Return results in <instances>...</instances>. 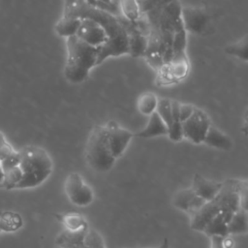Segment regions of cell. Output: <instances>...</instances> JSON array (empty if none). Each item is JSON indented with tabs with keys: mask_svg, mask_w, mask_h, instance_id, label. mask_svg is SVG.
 <instances>
[{
	"mask_svg": "<svg viewBox=\"0 0 248 248\" xmlns=\"http://www.w3.org/2000/svg\"><path fill=\"white\" fill-rule=\"evenodd\" d=\"M181 21L186 32L203 35L210 23V15L202 7H182Z\"/></svg>",
	"mask_w": 248,
	"mask_h": 248,
	"instance_id": "cell-8",
	"label": "cell"
},
{
	"mask_svg": "<svg viewBox=\"0 0 248 248\" xmlns=\"http://www.w3.org/2000/svg\"><path fill=\"white\" fill-rule=\"evenodd\" d=\"M172 0H139V5L141 15H144L150 11L162 8Z\"/></svg>",
	"mask_w": 248,
	"mask_h": 248,
	"instance_id": "cell-28",
	"label": "cell"
},
{
	"mask_svg": "<svg viewBox=\"0 0 248 248\" xmlns=\"http://www.w3.org/2000/svg\"><path fill=\"white\" fill-rule=\"evenodd\" d=\"M148 117L149 118L146 126L134 136H137L142 139H150V138H156L160 136H167L168 126L159 117V115L156 112H153Z\"/></svg>",
	"mask_w": 248,
	"mask_h": 248,
	"instance_id": "cell-15",
	"label": "cell"
},
{
	"mask_svg": "<svg viewBox=\"0 0 248 248\" xmlns=\"http://www.w3.org/2000/svg\"><path fill=\"white\" fill-rule=\"evenodd\" d=\"M155 112L166 123L167 126H170L171 124V122H172L170 99H168V98H160V99H158V103H157V107H156Z\"/></svg>",
	"mask_w": 248,
	"mask_h": 248,
	"instance_id": "cell-25",
	"label": "cell"
},
{
	"mask_svg": "<svg viewBox=\"0 0 248 248\" xmlns=\"http://www.w3.org/2000/svg\"><path fill=\"white\" fill-rule=\"evenodd\" d=\"M221 187L222 183L206 179L196 173L193 177L191 189L204 202H208L219 193Z\"/></svg>",
	"mask_w": 248,
	"mask_h": 248,
	"instance_id": "cell-11",
	"label": "cell"
},
{
	"mask_svg": "<svg viewBox=\"0 0 248 248\" xmlns=\"http://www.w3.org/2000/svg\"><path fill=\"white\" fill-rule=\"evenodd\" d=\"M3 178H4V172H3V170H2V169L0 167V187H1L2 182H3Z\"/></svg>",
	"mask_w": 248,
	"mask_h": 248,
	"instance_id": "cell-36",
	"label": "cell"
},
{
	"mask_svg": "<svg viewBox=\"0 0 248 248\" xmlns=\"http://www.w3.org/2000/svg\"><path fill=\"white\" fill-rule=\"evenodd\" d=\"M227 225H228V222L225 220L223 215L219 213L208 221V223L204 226L202 232H203L209 238L212 236H219V237L226 238L229 235Z\"/></svg>",
	"mask_w": 248,
	"mask_h": 248,
	"instance_id": "cell-18",
	"label": "cell"
},
{
	"mask_svg": "<svg viewBox=\"0 0 248 248\" xmlns=\"http://www.w3.org/2000/svg\"><path fill=\"white\" fill-rule=\"evenodd\" d=\"M210 248H226L224 244V238L219 236L210 237Z\"/></svg>",
	"mask_w": 248,
	"mask_h": 248,
	"instance_id": "cell-33",
	"label": "cell"
},
{
	"mask_svg": "<svg viewBox=\"0 0 248 248\" xmlns=\"http://www.w3.org/2000/svg\"><path fill=\"white\" fill-rule=\"evenodd\" d=\"M84 242L89 248H106L103 237L92 228H87L84 234Z\"/></svg>",
	"mask_w": 248,
	"mask_h": 248,
	"instance_id": "cell-27",
	"label": "cell"
},
{
	"mask_svg": "<svg viewBox=\"0 0 248 248\" xmlns=\"http://www.w3.org/2000/svg\"><path fill=\"white\" fill-rule=\"evenodd\" d=\"M202 142L210 147L221 150H230L233 145L232 139L212 124L209 126Z\"/></svg>",
	"mask_w": 248,
	"mask_h": 248,
	"instance_id": "cell-14",
	"label": "cell"
},
{
	"mask_svg": "<svg viewBox=\"0 0 248 248\" xmlns=\"http://www.w3.org/2000/svg\"><path fill=\"white\" fill-rule=\"evenodd\" d=\"M98 1H100L102 3H105V4H114L113 0H98Z\"/></svg>",
	"mask_w": 248,
	"mask_h": 248,
	"instance_id": "cell-37",
	"label": "cell"
},
{
	"mask_svg": "<svg viewBox=\"0 0 248 248\" xmlns=\"http://www.w3.org/2000/svg\"><path fill=\"white\" fill-rule=\"evenodd\" d=\"M153 248H170L169 240H168L167 238H165V239L161 242V244H160L159 246H157V247H153Z\"/></svg>",
	"mask_w": 248,
	"mask_h": 248,
	"instance_id": "cell-35",
	"label": "cell"
},
{
	"mask_svg": "<svg viewBox=\"0 0 248 248\" xmlns=\"http://www.w3.org/2000/svg\"><path fill=\"white\" fill-rule=\"evenodd\" d=\"M0 232H1V231H0Z\"/></svg>",
	"mask_w": 248,
	"mask_h": 248,
	"instance_id": "cell-38",
	"label": "cell"
},
{
	"mask_svg": "<svg viewBox=\"0 0 248 248\" xmlns=\"http://www.w3.org/2000/svg\"><path fill=\"white\" fill-rule=\"evenodd\" d=\"M23 225L21 216L11 210L0 211V231L6 232H13L19 230Z\"/></svg>",
	"mask_w": 248,
	"mask_h": 248,
	"instance_id": "cell-19",
	"label": "cell"
},
{
	"mask_svg": "<svg viewBox=\"0 0 248 248\" xmlns=\"http://www.w3.org/2000/svg\"><path fill=\"white\" fill-rule=\"evenodd\" d=\"M205 202L201 199L191 188L182 189L175 193L172 199L173 205L190 216L198 211Z\"/></svg>",
	"mask_w": 248,
	"mask_h": 248,
	"instance_id": "cell-10",
	"label": "cell"
},
{
	"mask_svg": "<svg viewBox=\"0 0 248 248\" xmlns=\"http://www.w3.org/2000/svg\"><path fill=\"white\" fill-rule=\"evenodd\" d=\"M80 22H81V19L78 17L62 16L54 24V31L58 36L64 37L67 39L77 35Z\"/></svg>",
	"mask_w": 248,
	"mask_h": 248,
	"instance_id": "cell-17",
	"label": "cell"
},
{
	"mask_svg": "<svg viewBox=\"0 0 248 248\" xmlns=\"http://www.w3.org/2000/svg\"><path fill=\"white\" fill-rule=\"evenodd\" d=\"M15 149L12 147V145L9 144V142L5 145L0 146V161H2L4 158H6L8 155L13 153Z\"/></svg>",
	"mask_w": 248,
	"mask_h": 248,
	"instance_id": "cell-34",
	"label": "cell"
},
{
	"mask_svg": "<svg viewBox=\"0 0 248 248\" xmlns=\"http://www.w3.org/2000/svg\"><path fill=\"white\" fill-rule=\"evenodd\" d=\"M228 234H240L247 232L248 215L247 209L239 207L231 217L227 225Z\"/></svg>",
	"mask_w": 248,
	"mask_h": 248,
	"instance_id": "cell-16",
	"label": "cell"
},
{
	"mask_svg": "<svg viewBox=\"0 0 248 248\" xmlns=\"http://www.w3.org/2000/svg\"><path fill=\"white\" fill-rule=\"evenodd\" d=\"M167 136L172 141H180L183 138V130H182V123L180 121H172L170 126H168V133Z\"/></svg>",
	"mask_w": 248,
	"mask_h": 248,
	"instance_id": "cell-29",
	"label": "cell"
},
{
	"mask_svg": "<svg viewBox=\"0 0 248 248\" xmlns=\"http://www.w3.org/2000/svg\"><path fill=\"white\" fill-rule=\"evenodd\" d=\"M167 65L174 82L184 79L190 71V61L186 52L173 54Z\"/></svg>",
	"mask_w": 248,
	"mask_h": 248,
	"instance_id": "cell-12",
	"label": "cell"
},
{
	"mask_svg": "<svg viewBox=\"0 0 248 248\" xmlns=\"http://www.w3.org/2000/svg\"><path fill=\"white\" fill-rule=\"evenodd\" d=\"M98 48L93 47L77 36L66 39V63L63 74L67 81L78 84L83 82L90 71L97 66Z\"/></svg>",
	"mask_w": 248,
	"mask_h": 248,
	"instance_id": "cell-2",
	"label": "cell"
},
{
	"mask_svg": "<svg viewBox=\"0 0 248 248\" xmlns=\"http://www.w3.org/2000/svg\"><path fill=\"white\" fill-rule=\"evenodd\" d=\"M61 222L67 231H80L88 228L86 220L78 213H67L62 216Z\"/></svg>",
	"mask_w": 248,
	"mask_h": 248,
	"instance_id": "cell-23",
	"label": "cell"
},
{
	"mask_svg": "<svg viewBox=\"0 0 248 248\" xmlns=\"http://www.w3.org/2000/svg\"><path fill=\"white\" fill-rule=\"evenodd\" d=\"M19 165V153L18 151H14L10 155H8L6 158H4L2 161H0V167L3 170V172L17 167Z\"/></svg>",
	"mask_w": 248,
	"mask_h": 248,
	"instance_id": "cell-30",
	"label": "cell"
},
{
	"mask_svg": "<svg viewBox=\"0 0 248 248\" xmlns=\"http://www.w3.org/2000/svg\"><path fill=\"white\" fill-rule=\"evenodd\" d=\"M224 51L228 55L233 56L239 60L246 62L247 55H248V37H247V35H244L242 38H240L239 40H237L234 43L227 45L224 47Z\"/></svg>",
	"mask_w": 248,
	"mask_h": 248,
	"instance_id": "cell-22",
	"label": "cell"
},
{
	"mask_svg": "<svg viewBox=\"0 0 248 248\" xmlns=\"http://www.w3.org/2000/svg\"><path fill=\"white\" fill-rule=\"evenodd\" d=\"M187 46V32L183 28V26L177 28L174 32L172 39V55L186 52Z\"/></svg>",
	"mask_w": 248,
	"mask_h": 248,
	"instance_id": "cell-26",
	"label": "cell"
},
{
	"mask_svg": "<svg viewBox=\"0 0 248 248\" xmlns=\"http://www.w3.org/2000/svg\"><path fill=\"white\" fill-rule=\"evenodd\" d=\"M87 228L80 231L63 230L55 238V243L60 248H89L84 242V234Z\"/></svg>",
	"mask_w": 248,
	"mask_h": 248,
	"instance_id": "cell-13",
	"label": "cell"
},
{
	"mask_svg": "<svg viewBox=\"0 0 248 248\" xmlns=\"http://www.w3.org/2000/svg\"><path fill=\"white\" fill-rule=\"evenodd\" d=\"M85 159L91 169L98 172L109 170L116 159L111 154L105 125H95L85 144Z\"/></svg>",
	"mask_w": 248,
	"mask_h": 248,
	"instance_id": "cell-4",
	"label": "cell"
},
{
	"mask_svg": "<svg viewBox=\"0 0 248 248\" xmlns=\"http://www.w3.org/2000/svg\"><path fill=\"white\" fill-rule=\"evenodd\" d=\"M158 99L153 92H143L139 96L137 101L138 110L145 116H150L156 110Z\"/></svg>",
	"mask_w": 248,
	"mask_h": 248,
	"instance_id": "cell-21",
	"label": "cell"
},
{
	"mask_svg": "<svg viewBox=\"0 0 248 248\" xmlns=\"http://www.w3.org/2000/svg\"><path fill=\"white\" fill-rule=\"evenodd\" d=\"M105 128L107 131L108 141L111 154L115 159H117L126 150L134 137V134L131 131L121 127L117 122L113 120L107 122Z\"/></svg>",
	"mask_w": 248,
	"mask_h": 248,
	"instance_id": "cell-9",
	"label": "cell"
},
{
	"mask_svg": "<svg viewBox=\"0 0 248 248\" xmlns=\"http://www.w3.org/2000/svg\"><path fill=\"white\" fill-rule=\"evenodd\" d=\"M122 17V16H121ZM128 39V54L132 57L144 56L147 47L148 25L143 16L136 22H130L122 17Z\"/></svg>",
	"mask_w": 248,
	"mask_h": 248,
	"instance_id": "cell-5",
	"label": "cell"
},
{
	"mask_svg": "<svg viewBox=\"0 0 248 248\" xmlns=\"http://www.w3.org/2000/svg\"><path fill=\"white\" fill-rule=\"evenodd\" d=\"M119 9L122 17L130 22H136L142 16L139 0H119Z\"/></svg>",
	"mask_w": 248,
	"mask_h": 248,
	"instance_id": "cell-20",
	"label": "cell"
},
{
	"mask_svg": "<svg viewBox=\"0 0 248 248\" xmlns=\"http://www.w3.org/2000/svg\"><path fill=\"white\" fill-rule=\"evenodd\" d=\"M196 107L191 104H185V103H180L179 105V120L180 122L185 121L187 118H189L192 113L194 112Z\"/></svg>",
	"mask_w": 248,
	"mask_h": 248,
	"instance_id": "cell-31",
	"label": "cell"
},
{
	"mask_svg": "<svg viewBox=\"0 0 248 248\" xmlns=\"http://www.w3.org/2000/svg\"><path fill=\"white\" fill-rule=\"evenodd\" d=\"M182 123L183 138L195 144L203 141L206 132L211 125L209 116L204 110L196 107L192 115Z\"/></svg>",
	"mask_w": 248,
	"mask_h": 248,
	"instance_id": "cell-6",
	"label": "cell"
},
{
	"mask_svg": "<svg viewBox=\"0 0 248 248\" xmlns=\"http://www.w3.org/2000/svg\"><path fill=\"white\" fill-rule=\"evenodd\" d=\"M179 105H180V102L176 100H170L172 121H180L179 120Z\"/></svg>",
	"mask_w": 248,
	"mask_h": 248,
	"instance_id": "cell-32",
	"label": "cell"
},
{
	"mask_svg": "<svg viewBox=\"0 0 248 248\" xmlns=\"http://www.w3.org/2000/svg\"><path fill=\"white\" fill-rule=\"evenodd\" d=\"M64 188L68 199L78 206H86L94 200L93 190L78 172H72L67 176Z\"/></svg>",
	"mask_w": 248,
	"mask_h": 248,
	"instance_id": "cell-7",
	"label": "cell"
},
{
	"mask_svg": "<svg viewBox=\"0 0 248 248\" xmlns=\"http://www.w3.org/2000/svg\"><path fill=\"white\" fill-rule=\"evenodd\" d=\"M22 178L16 189L34 188L41 185L52 171V160L40 146L27 145L18 151Z\"/></svg>",
	"mask_w": 248,
	"mask_h": 248,
	"instance_id": "cell-3",
	"label": "cell"
},
{
	"mask_svg": "<svg viewBox=\"0 0 248 248\" xmlns=\"http://www.w3.org/2000/svg\"><path fill=\"white\" fill-rule=\"evenodd\" d=\"M247 181L229 178L222 182L219 193L192 214L190 226L193 230L202 232L204 226L217 214L221 213L227 222L239 208H246Z\"/></svg>",
	"mask_w": 248,
	"mask_h": 248,
	"instance_id": "cell-1",
	"label": "cell"
},
{
	"mask_svg": "<svg viewBox=\"0 0 248 248\" xmlns=\"http://www.w3.org/2000/svg\"><path fill=\"white\" fill-rule=\"evenodd\" d=\"M22 178V171L19 166L15 167L4 172V178L1 185V188H5L7 190L16 189L17 184Z\"/></svg>",
	"mask_w": 248,
	"mask_h": 248,
	"instance_id": "cell-24",
	"label": "cell"
}]
</instances>
